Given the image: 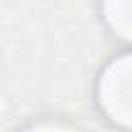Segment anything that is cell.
<instances>
[{"label": "cell", "mask_w": 132, "mask_h": 132, "mask_svg": "<svg viewBox=\"0 0 132 132\" xmlns=\"http://www.w3.org/2000/svg\"><path fill=\"white\" fill-rule=\"evenodd\" d=\"M96 104L111 124L132 132V49L104 65L96 83Z\"/></svg>", "instance_id": "obj_1"}, {"label": "cell", "mask_w": 132, "mask_h": 132, "mask_svg": "<svg viewBox=\"0 0 132 132\" xmlns=\"http://www.w3.org/2000/svg\"><path fill=\"white\" fill-rule=\"evenodd\" d=\"M101 13L106 29L117 39L132 44V0H101Z\"/></svg>", "instance_id": "obj_2"}, {"label": "cell", "mask_w": 132, "mask_h": 132, "mask_svg": "<svg viewBox=\"0 0 132 132\" xmlns=\"http://www.w3.org/2000/svg\"><path fill=\"white\" fill-rule=\"evenodd\" d=\"M18 132H83V129L65 119H36V122L23 124Z\"/></svg>", "instance_id": "obj_3"}]
</instances>
